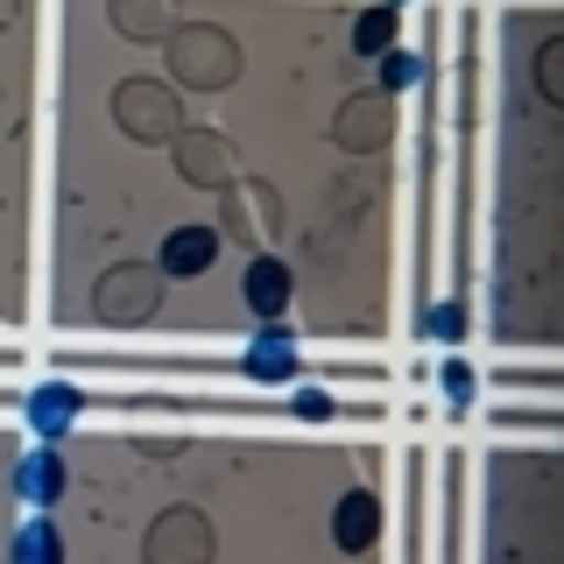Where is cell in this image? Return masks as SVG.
<instances>
[{"instance_id": "6da1fadb", "label": "cell", "mask_w": 564, "mask_h": 564, "mask_svg": "<svg viewBox=\"0 0 564 564\" xmlns=\"http://www.w3.org/2000/svg\"><path fill=\"white\" fill-rule=\"evenodd\" d=\"M149 564H212V536L191 508H170L163 522L149 529Z\"/></svg>"}, {"instance_id": "7a4b0ae2", "label": "cell", "mask_w": 564, "mask_h": 564, "mask_svg": "<svg viewBox=\"0 0 564 564\" xmlns=\"http://www.w3.org/2000/svg\"><path fill=\"white\" fill-rule=\"evenodd\" d=\"M176 50H184V64H176V70H184V78H198V85H219V78H234V43H226V35L219 29H184V35H176Z\"/></svg>"}, {"instance_id": "3957f363", "label": "cell", "mask_w": 564, "mask_h": 564, "mask_svg": "<svg viewBox=\"0 0 564 564\" xmlns=\"http://www.w3.org/2000/svg\"><path fill=\"white\" fill-rule=\"evenodd\" d=\"M219 261V226H176L163 240V275H205Z\"/></svg>"}, {"instance_id": "277c9868", "label": "cell", "mask_w": 564, "mask_h": 564, "mask_svg": "<svg viewBox=\"0 0 564 564\" xmlns=\"http://www.w3.org/2000/svg\"><path fill=\"white\" fill-rule=\"evenodd\" d=\"M240 375H247V381H290V375H296V346H290V325H269V332H261V339L247 346Z\"/></svg>"}, {"instance_id": "5b68a950", "label": "cell", "mask_w": 564, "mask_h": 564, "mask_svg": "<svg viewBox=\"0 0 564 564\" xmlns=\"http://www.w3.org/2000/svg\"><path fill=\"white\" fill-rule=\"evenodd\" d=\"M149 304H155L149 269H113V275H106V290H99V311L106 317H149Z\"/></svg>"}, {"instance_id": "8992f818", "label": "cell", "mask_w": 564, "mask_h": 564, "mask_svg": "<svg viewBox=\"0 0 564 564\" xmlns=\"http://www.w3.org/2000/svg\"><path fill=\"white\" fill-rule=\"evenodd\" d=\"M163 106H170V93H163V85H149V78L120 85V120H128L134 134H170L176 120H163Z\"/></svg>"}, {"instance_id": "52a82bcc", "label": "cell", "mask_w": 564, "mask_h": 564, "mask_svg": "<svg viewBox=\"0 0 564 564\" xmlns=\"http://www.w3.org/2000/svg\"><path fill=\"white\" fill-rule=\"evenodd\" d=\"M375 529H381V501H375V494H346L339 516H332V536H339L346 551H367Z\"/></svg>"}, {"instance_id": "ba28073f", "label": "cell", "mask_w": 564, "mask_h": 564, "mask_svg": "<svg viewBox=\"0 0 564 564\" xmlns=\"http://www.w3.org/2000/svg\"><path fill=\"white\" fill-rule=\"evenodd\" d=\"M290 290H296V282H290V269H282L275 254H261L254 269H247V304H254L261 317H282V304H290Z\"/></svg>"}, {"instance_id": "9c48e42d", "label": "cell", "mask_w": 564, "mask_h": 564, "mask_svg": "<svg viewBox=\"0 0 564 564\" xmlns=\"http://www.w3.org/2000/svg\"><path fill=\"white\" fill-rule=\"evenodd\" d=\"M78 410H85V395H78V388H64V381H50V388H35V395H29V423L43 437H57Z\"/></svg>"}, {"instance_id": "30bf717a", "label": "cell", "mask_w": 564, "mask_h": 564, "mask_svg": "<svg viewBox=\"0 0 564 564\" xmlns=\"http://www.w3.org/2000/svg\"><path fill=\"white\" fill-rule=\"evenodd\" d=\"M14 564H64V536L50 516H35L22 536H14Z\"/></svg>"}, {"instance_id": "8fae6325", "label": "cell", "mask_w": 564, "mask_h": 564, "mask_svg": "<svg viewBox=\"0 0 564 564\" xmlns=\"http://www.w3.org/2000/svg\"><path fill=\"white\" fill-rule=\"evenodd\" d=\"M14 487H22L35 508H43V501H57V494H64V458H57V452H35L29 466H22V480H14Z\"/></svg>"}, {"instance_id": "7c38bea8", "label": "cell", "mask_w": 564, "mask_h": 564, "mask_svg": "<svg viewBox=\"0 0 564 564\" xmlns=\"http://www.w3.org/2000/svg\"><path fill=\"white\" fill-rule=\"evenodd\" d=\"M184 170L198 176V184H226V149L212 134H191L184 141Z\"/></svg>"}, {"instance_id": "4fadbf2b", "label": "cell", "mask_w": 564, "mask_h": 564, "mask_svg": "<svg viewBox=\"0 0 564 564\" xmlns=\"http://www.w3.org/2000/svg\"><path fill=\"white\" fill-rule=\"evenodd\" d=\"M352 43H360L367 57H381V50H395V8H367L360 22H352Z\"/></svg>"}, {"instance_id": "5bb4252c", "label": "cell", "mask_w": 564, "mask_h": 564, "mask_svg": "<svg viewBox=\"0 0 564 564\" xmlns=\"http://www.w3.org/2000/svg\"><path fill=\"white\" fill-rule=\"evenodd\" d=\"M423 78V64L410 57V50H381V85L388 93H402V85H416Z\"/></svg>"}, {"instance_id": "9a60e30c", "label": "cell", "mask_w": 564, "mask_h": 564, "mask_svg": "<svg viewBox=\"0 0 564 564\" xmlns=\"http://www.w3.org/2000/svg\"><path fill=\"white\" fill-rule=\"evenodd\" d=\"M431 332H437V339H458V332H466V311H458V304L431 311Z\"/></svg>"}, {"instance_id": "2e32d148", "label": "cell", "mask_w": 564, "mask_h": 564, "mask_svg": "<svg viewBox=\"0 0 564 564\" xmlns=\"http://www.w3.org/2000/svg\"><path fill=\"white\" fill-rule=\"evenodd\" d=\"M296 416H332V395L325 388H304V395H296Z\"/></svg>"}, {"instance_id": "e0dca14e", "label": "cell", "mask_w": 564, "mask_h": 564, "mask_svg": "<svg viewBox=\"0 0 564 564\" xmlns=\"http://www.w3.org/2000/svg\"><path fill=\"white\" fill-rule=\"evenodd\" d=\"M445 388H452V395H466V388H473V367L452 360V367H445Z\"/></svg>"}]
</instances>
